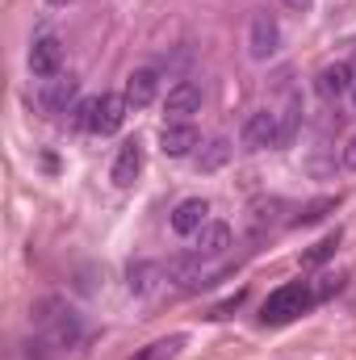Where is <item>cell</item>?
<instances>
[{
    "label": "cell",
    "mask_w": 356,
    "mask_h": 360,
    "mask_svg": "<svg viewBox=\"0 0 356 360\" xmlns=\"http://www.w3.org/2000/svg\"><path fill=\"white\" fill-rule=\"evenodd\" d=\"M352 109H356V80H352Z\"/></svg>",
    "instance_id": "obj_25"
},
{
    "label": "cell",
    "mask_w": 356,
    "mask_h": 360,
    "mask_svg": "<svg viewBox=\"0 0 356 360\" xmlns=\"http://www.w3.org/2000/svg\"><path fill=\"white\" fill-rule=\"evenodd\" d=\"M310 306H314V289L302 285V281H293V285H281V289L268 293L260 319H265V323H293V319L306 314Z\"/></svg>",
    "instance_id": "obj_2"
},
{
    "label": "cell",
    "mask_w": 356,
    "mask_h": 360,
    "mask_svg": "<svg viewBox=\"0 0 356 360\" xmlns=\"http://www.w3.org/2000/svg\"><path fill=\"white\" fill-rule=\"evenodd\" d=\"M276 51H281V21L268 8L252 13V21H248V55L256 63H268Z\"/></svg>",
    "instance_id": "obj_3"
},
{
    "label": "cell",
    "mask_w": 356,
    "mask_h": 360,
    "mask_svg": "<svg viewBox=\"0 0 356 360\" xmlns=\"http://www.w3.org/2000/svg\"><path fill=\"white\" fill-rule=\"evenodd\" d=\"M30 72L34 80H55L63 76V42L55 34H38L30 46Z\"/></svg>",
    "instance_id": "obj_5"
},
{
    "label": "cell",
    "mask_w": 356,
    "mask_h": 360,
    "mask_svg": "<svg viewBox=\"0 0 356 360\" xmlns=\"http://www.w3.org/2000/svg\"><path fill=\"white\" fill-rule=\"evenodd\" d=\"M193 243H197V248H193L197 256H210V260H214V256H222V252L231 248V226H227V222H205V226L193 235Z\"/></svg>",
    "instance_id": "obj_14"
},
{
    "label": "cell",
    "mask_w": 356,
    "mask_h": 360,
    "mask_svg": "<svg viewBox=\"0 0 356 360\" xmlns=\"http://www.w3.org/2000/svg\"><path fill=\"white\" fill-rule=\"evenodd\" d=\"M139 172H143V147H139V139H130V143H122V151H117V160L109 168V180L117 188H130L139 180Z\"/></svg>",
    "instance_id": "obj_12"
},
{
    "label": "cell",
    "mask_w": 356,
    "mask_h": 360,
    "mask_svg": "<svg viewBox=\"0 0 356 360\" xmlns=\"http://www.w3.org/2000/svg\"><path fill=\"white\" fill-rule=\"evenodd\" d=\"M126 105L130 109H147V105H155V96H160V72L155 68H134L130 76H126Z\"/></svg>",
    "instance_id": "obj_7"
},
{
    "label": "cell",
    "mask_w": 356,
    "mask_h": 360,
    "mask_svg": "<svg viewBox=\"0 0 356 360\" xmlns=\"http://www.w3.org/2000/svg\"><path fill=\"white\" fill-rule=\"evenodd\" d=\"M193 147H201L193 122H168V126L160 130V151H164L168 160H184V155H193Z\"/></svg>",
    "instance_id": "obj_8"
},
{
    "label": "cell",
    "mask_w": 356,
    "mask_h": 360,
    "mask_svg": "<svg viewBox=\"0 0 356 360\" xmlns=\"http://www.w3.org/2000/svg\"><path fill=\"white\" fill-rule=\"evenodd\" d=\"M46 340H51V348H72V344L80 340V314H76V310H59V314H51Z\"/></svg>",
    "instance_id": "obj_15"
},
{
    "label": "cell",
    "mask_w": 356,
    "mask_h": 360,
    "mask_svg": "<svg viewBox=\"0 0 356 360\" xmlns=\"http://www.w3.org/2000/svg\"><path fill=\"white\" fill-rule=\"evenodd\" d=\"M205 260H210V256H197V252H193L189 260H172V264H168V276H172V281H180L184 289H201V285H210V281L218 276V272L210 269Z\"/></svg>",
    "instance_id": "obj_13"
},
{
    "label": "cell",
    "mask_w": 356,
    "mask_h": 360,
    "mask_svg": "<svg viewBox=\"0 0 356 360\" xmlns=\"http://www.w3.org/2000/svg\"><path fill=\"white\" fill-rule=\"evenodd\" d=\"M46 4H55V8H63V4H72V0H46Z\"/></svg>",
    "instance_id": "obj_24"
},
{
    "label": "cell",
    "mask_w": 356,
    "mask_h": 360,
    "mask_svg": "<svg viewBox=\"0 0 356 360\" xmlns=\"http://www.w3.org/2000/svg\"><path fill=\"white\" fill-rule=\"evenodd\" d=\"M331 205H336V201H314V205L302 214V222H314V218H323V210H331Z\"/></svg>",
    "instance_id": "obj_22"
},
{
    "label": "cell",
    "mask_w": 356,
    "mask_h": 360,
    "mask_svg": "<svg viewBox=\"0 0 356 360\" xmlns=\"http://www.w3.org/2000/svg\"><path fill=\"white\" fill-rule=\"evenodd\" d=\"M164 109H168V122H189L193 113H201V84H193V80H180L168 89V101H164Z\"/></svg>",
    "instance_id": "obj_10"
},
{
    "label": "cell",
    "mask_w": 356,
    "mask_h": 360,
    "mask_svg": "<svg viewBox=\"0 0 356 360\" xmlns=\"http://www.w3.org/2000/svg\"><path fill=\"white\" fill-rule=\"evenodd\" d=\"M126 96L122 92H101V96H84L76 109H72V122L80 126V130H89V134H101V139H109V134H117L122 130V122H126Z\"/></svg>",
    "instance_id": "obj_1"
},
{
    "label": "cell",
    "mask_w": 356,
    "mask_h": 360,
    "mask_svg": "<svg viewBox=\"0 0 356 360\" xmlns=\"http://www.w3.org/2000/svg\"><path fill=\"white\" fill-rule=\"evenodd\" d=\"M298 113H302L298 101H289L285 113H281V139H285V143H293V134H298Z\"/></svg>",
    "instance_id": "obj_19"
},
{
    "label": "cell",
    "mask_w": 356,
    "mask_h": 360,
    "mask_svg": "<svg viewBox=\"0 0 356 360\" xmlns=\"http://www.w3.org/2000/svg\"><path fill=\"white\" fill-rule=\"evenodd\" d=\"M336 243H340V235H327V239H323V243H319V248L306 256V264H319V260H327V256L336 252Z\"/></svg>",
    "instance_id": "obj_20"
},
{
    "label": "cell",
    "mask_w": 356,
    "mask_h": 360,
    "mask_svg": "<svg viewBox=\"0 0 356 360\" xmlns=\"http://www.w3.org/2000/svg\"><path fill=\"white\" fill-rule=\"evenodd\" d=\"M205 222H210V201L205 197H184L177 210H172V231L184 235V239H193Z\"/></svg>",
    "instance_id": "obj_11"
},
{
    "label": "cell",
    "mask_w": 356,
    "mask_h": 360,
    "mask_svg": "<svg viewBox=\"0 0 356 360\" xmlns=\"http://www.w3.org/2000/svg\"><path fill=\"white\" fill-rule=\"evenodd\" d=\"M340 164H344L348 172H356V134L344 143V151H340Z\"/></svg>",
    "instance_id": "obj_21"
},
{
    "label": "cell",
    "mask_w": 356,
    "mask_h": 360,
    "mask_svg": "<svg viewBox=\"0 0 356 360\" xmlns=\"http://www.w3.org/2000/svg\"><path fill=\"white\" fill-rule=\"evenodd\" d=\"M80 84L72 76H55V80H42L38 84V109L42 113H68V105L76 101Z\"/></svg>",
    "instance_id": "obj_9"
},
{
    "label": "cell",
    "mask_w": 356,
    "mask_h": 360,
    "mask_svg": "<svg viewBox=\"0 0 356 360\" xmlns=\"http://www.w3.org/2000/svg\"><path fill=\"white\" fill-rule=\"evenodd\" d=\"M281 4H285L289 13H310V4H314V0H281Z\"/></svg>",
    "instance_id": "obj_23"
},
{
    "label": "cell",
    "mask_w": 356,
    "mask_h": 360,
    "mask_svg": "<svg viewBox=\"0 0 356 360\" xmlns=\"http://www.w3.org/2000/svg\"><path fill=\"white\" fill-rule=\"evenodd\" d=\"M352 63H344V59H336V63H327V68H319V76H314V89L323 101H344V96H352Z\"/></svg>",
    "instance_id": "obj_6"
},
{
    "label": "cell",
    "mask_w": 356,
    "mask_h": 360,
    "mask_svg": "<svg viewBox=\"0 0 356 360\" xmlns=\"http://www.w3.org/2000/svg\"><path fill=\"white\" fill-rule=\"evenodd\" d=\"M231 155H235V143L218 134V139L201 143V151H197V172H218V168L231 164Z\"/></svg>",
    "instance_id": "obj_16"
},
{
    "label": "cell",
    "mask_w": 356,
    "mask_h": 360,
    "mask_svg": "<svg viewBox=\"0 0 356 360\" xmlns=\"http://www.w3.org/2000/svg\"><path fill=\"white\" fill-rule=\"evenodd\" d=\"M184 348V335H168V340H155V344H147L139 356H130V360H172Z\"/></svg>",
    "instance_id": "obj_18"
},
{
    "label": "cell",
    "mask_w": 356,
    "mask_h": 360,
    "mask_svg": "<svg viewBox=\"0 0 356 360\" xmlns=\"http://www.w3.org/2000/svg\"><path fill=\"white\" fill-rule=\"evenodd\" d=\"M243 147L248 151H268V147H285L281 139V113L276 109H256L248 122H243Z\"/></svg>",
    "instance_id": "obj_4"
},
{
    "label": "cell",
    "mask_w": 356,
    "mask_h": 360,
    "mask_svg": "<svg viewBox=\"0 0 356 360\" xmlns=\"http://www.w3.org/2000/svg\"><path fill=\"white\" fill-rule=\"evenodd\" d=\"M160 264H130L126 272V285H130V293H151L155 289V281H160Z\"/></svg>",
    "instance_id": "obj_17"
}]
</instances>
